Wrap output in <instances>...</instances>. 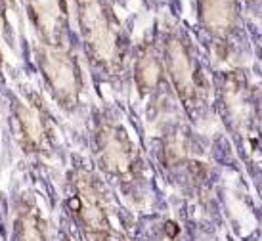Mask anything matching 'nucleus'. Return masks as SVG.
<instances>
[{"mask_svg": "<svg viewBox=\"0 0 262 241\" xmlns=\"http://www.w3.org/2000/svg\"><path fill=\"white\" fill-rule=\"evenodd\" d=\"M19 147L29 155H40L50 140V113L37 94L19 96L12 103Z\"/></svg>", "mask_w": 262, "mask_h": 241, "instance_id": "6", "label": "nucleus"}, {"mask_svg": "<svg viewBox=\"0 0 262 241\" xmlns=\"http://www.w3.org/2000/svg\"><path fill=\"white\" fill-rule=\"evenodd\" d=\"M61 241H71V239H69V237H63V239H61Z\"/></svg>", "mask_w": 262, "mask_h": 241, "instance_id": "11", "label": "nucleus"}, {"mask_svg": "<svg viewBox=\"0 0 262 241\" xmlns=\"http://www.w3.org/2000/svg\"><path fill=\"white\" fill-rule=\"evenodd\" d=\"M14 239L15 241H50L48 224L29 193H21L14 207Z\"/></svg>", "mask_w": 262, "mask_h": 241, "instance_id": "9", "label": "nucleus"}, {"mask_svg": "<svg viewBox=\"0 0 262 241\" xmlns=\"http://www.w3.org/2000/svg\"><path fill=\"white\" fill-rule=\"evenodd\" d=\"M132 77H134L140 96L153 94L155 90L161 88L163 80L167 77V71H165L163 54L155 42L146 40L138 46L134 63H132Z\"/></svg>", "mask_w": 262, "mask_h": 241, "instance_id": "7", "label": "nucleus"}, {"mask_svg": "<svg viewBox=\"0 0 262 241\" xmlns=\"http://www.w3.org/2000/svg\"><path fill=\"white\" fill-rule=\"evenodd\" d=\"M199 19L216 40H228L239 23V0H199Z\"/></svg>", "mask_w": 262, "mask_h": 241, "instance_id": "8", "label": "nucleus"}, {"mask_svg": "<svg viewBox=\"0 0 262 241\" xmlns=\"http://www.w3.org/2000/svg\"><path fill=\"white\" fill-rule=\"evenodd\" d=\"M77 10L80 38L94 69L115 77L124 67L123 25L117 17L111 0H73Z\"/></svg>", "mask_w": 262, "mask_h": 241, "instance_id": "1", "label": "nucleus"}, {"mask_svg": "<svg viewBox=\"0 0 262 241\" xmlns=\"http://www.w3.org/2000/svg\"><path fill=\"white\" fill-rule=\"evenodd\" d=\"M96 165L107 178L121 184H134L142 174V154L126 126L111 115H94Z\"/></svg>", "mask_w": 262, "mask_h": 241, "instance_id": "3", "label": "nucleus"}, {"mask_svg": "<svg viewBox=\"0 0 262 241\" xmlns=\"http://www.w3.org/2000/svg\"><path fill=\"white\" fill-rule=\"evenodd\" d=\"M71 211L86 241H119L110 211L107 190L94 168L77 165L69 174Z\"/></svg>", "mask_w": 262, "mask_h": 241, "instance_id": "2", "label": "nucleus"}, {"mask_svg": "<svg viewBox=\"0 0 262 241\" xmlns=\"http://www.w3.org/2000/svg\"><path fill=\"white\" fill-rule=\"evenodd\" d=\"M35 59L44 84L50 90L52 100L67 113L77 109L84 90V77L79 58L63 48V44L58 46L38 42L35 46Z\"/></svg>", "mask_w": 262, "mask_h": 241, "instance_id": "4", "label": "nucleus"}, {"mask_svg": "<svg viewBox=\"0 0 262 241\" xmlns=\"http://www.w3.org/2000/svg\"><path fill=\"white\" fill-rule=\"evenodd\" d=\"M0 46H2V27H0ZM0 59H2V52H0Z\"/></svg>", "mask_w": 262, "mask_h": 241, "instance_id": "10", "label": "nucleus"}, {"mask_svg": "<svg viewBox=\"0 0 262 241\" xmlns=\"http://www.w3.org/2000/svg\"><path fill=\"white\" fill-rule=\"evenodd\" d=\"M188 42L189 40H186L182 33L170 29L163 37L161 54H163L167 77L174 88L176 96L180 98L186 109L193 111L201 103L203 79Z\"/></svg>", "mask_w": 262, "mask_h": 241, "instance_id": "5", "label": "nucleus"}]
</instances>
